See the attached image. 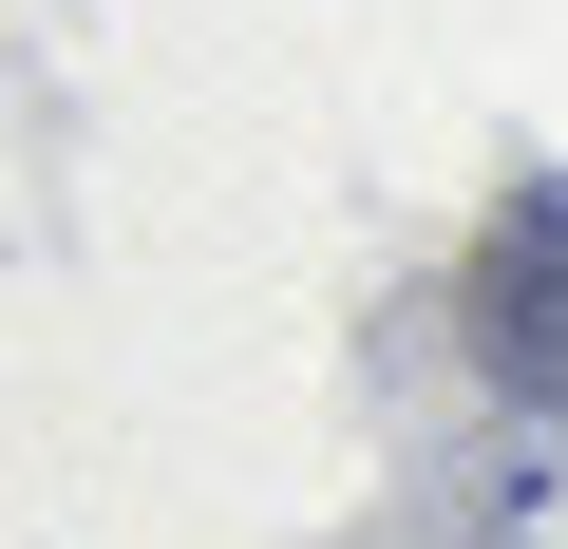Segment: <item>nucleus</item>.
<instances>
[{
    "label": "nucleus",
    "mask_w": 568,
    "mask_h": 549,
    "mask_svg": "<svg viewBox=\"0 0 568 549\" xmlns=\"http://www.w3.org/2000/svg\"><path fill=\"white\" fill-rule=\"evenodd\" d=\"M474 342H493L511 398H568V227H549V209L493 227V265H474Z\"/></svg>",
    "instance_id": "f257e3e1"
}]
</instances>
